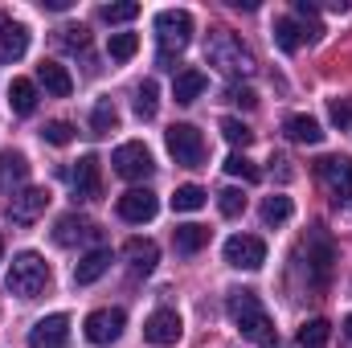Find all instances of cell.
<instances>
[{
	"label": "cell",
	"mask_w": 352,
	"mask_h": 348,
	"mask_svg": "<svg viewBox=\"0 0 352 348\" xmlns=\"http://www.w3.org/2000/svg\"><path fill=\"white\" fill-rule=\"evenodd\" d=\"M226 312L234 320V328L250 340V345H263V348H274L278 345V328L270 320V312L263 307V299L254 291H230L226 299Z\"/></svg>",
	"instance_id": "cell-1"
},
{
	"label": "cell",
	"mask_w": 352,
	"mask_h": 348,
	"mask_svg": "<svg viewBox=\"0 0 352 348\" xmlns=\"http://www.w3.org/2000/svg\"><path fill=\"white\" fill-rule=\"evenodd\" d=\"M205 62H209L213 70L230 74V78H250V74L258 70V62H254V54L242 45V37H234V33H226V29H213V33H209V41H205Z\"/></svg>",
	"instance_id": "cell-2"
},
{
	"label": "cell",
	"mask_w": 352,
	"mask_h": 348,
	"mask_svg": "<svg viewBox=\"0 0 352 348\" xmlns=\"http://www.w3.org/2000/svg\"><path fill=\"white\" fill-rule=\"evenodd\" d=\"M4 287H8V295H16V299H37V295H45V287H50V262L41 259L37 250H21V254L12 259V266H8Z\"/></svg>",
	"instance_id": "cell-3"
},
{
	"label": "cell",
	"mask_w": 352,
	"mask_h": 348,
	"mask_svg": "<svg viewBox=\"0 0 352 348\" xmlns=\"http://www.w3.org/2000/svg\"><path fill=\"white\" fill-rule=\"evenodd\" d=\"M156 41H160V66L176 70L173 54H180L188 41H192V17L184 8H164L156 12Z\"/></svg>",
	"instance_id": "cell-4"
},
{
	"label": "cell",
	"mask_w": 352,
	"mask_h": 348,
	"mask_svg": "<svg viewBox=\"0 0 352 348\" xmlns=\"http://www.w3.org/2000/svg\"><path fill=\"white\" fill-rule=\"evenodd\" d=\"M164 140H168V152H173L176 164H184V168H201L205 164V140H201V131L192 123H173Z\"/></svg>",
	"instance_id": "cell-5"
},
{
	"label": "cell",
	"mask_w": 352,
	"mask_h": 348,
	"mask_svg": "<svg viewBox=\"0 0 352 348\" xmlns=\"http://www.w3.org/2000/svg\"><path fill=\"white\" fill-rule=\"evenodd\" d=\"M50 201H54V193H50V188H37V184L12 193V205H8L12 226H33V221H41L45 209H50Z\"/></svg>",
	"instance_id": "cell-6"
},
{
	"label": "cell",
	"mask_w": 352,
	"mask_h": 348,
	"mask_svg": "<svg viewBox=\"0 0 352 348\" xmlns=\"http://www.w3.org/2000/svg\"><path fill=\"white\" fill-rule=\"evenodd\" d=\"M316 173L328 184V193H332L336 205L352 201V156H324V160L316 164Z\"/></svg>",
	"instance_id": "cell-7"
},
{
	"label": "cell",
	"mask_w": 352,
	"mask_h": 348,
	"mask_svg": "<svg viewBox=\"0 0 352 348\" xmlns=\"http://www.w3.org/2000/svg\"><path fill=\"white\" fill-rule=\"evenodd\" d=\"M111 164H115V173L123 176V180H144V176H152V152L140 144V140H131V144H119L115 148V156H111Z\"/></svg>",
	"instance_id": "cell-8"
},
{
	"label": "cell",
	"mask_w": 352,
	"mask_h": 348,
	"mask_svg": "<svg viewBox=\"0 0 352 348\" xmlns=\"http://www.w3.org/2000/svg\"><path fill=\"white\" fill-rule=\"evenodd\" d=\"M123 324H127V316H123L119 307H98V312L87 316L82 332H87L90 345H115V340L123 336Z\"/></svg>",
	"instance_id": "cell-9"
},
{
	"label": "cell",
	"mask_w": 352,
	"mask_h": 348,
	"mask_svg": "<svg viewBox=\"0 0 352 348\" xmlns=\"http://www.w3.org/2000/svg\"><path fill=\"white\" fill-rule=\"evenodd\" d=\"M226 262L230 266H238V270H258L266 262V242L263 238H254V234H234L230 242H226Z\"/></svg>",
	"instance_id": "cell-10"
},
{
	"label": "cell",
	"mask_w": 352,
	"mask_h": 348,
	"mask_svg": "<svg viewBox=\"0 0 352 348\" xmlns=\"http://www.w3.org/2000/svg\"><path fill=\"white\" fill-rule=\"evenodd\" d=\"M307 262H311L316 287H324L328 274H332V262H336V246H332V238L324 234V226H316V230L307 234Z\"/></svg>",
	"instance_id": "cell-11"
},
{
	"label": "cell",
	"mask_w": 352,
	"mask_h": 348,
	"mask_svg": "<svg viewBox=\"0 0 352 348\" xmlns=\"http://www.w3.org/2000/svg\"><path fill=\"white\" fill-rule=\"evenodd\" d=\"M119 217L123 221H131V226H144V221H152L156 217V209H160V201H156V193L152 188H127L123 197H119Z\"/></svg>",
	"instance_id": "cell-12"
},
{
	"label": "cell",
	"mask_w": 352,
	"mask_h": 348,
	"mask_svg": "<svg viewBox=\"0 0 352 348\" xmlns=\"http://www.w3.org/2000/svg\"><path fill=\"white\" fill-rule=\"evenodd\" d=\"M66 340H70V316H62V312H54L29 328V348H66Z\"/></svg>",
	"instance_id": "cell-13"
},
{
	"label": "cell",
	"mask_w": 352,
	"mask_h": 348,
	"mask_svg": "<svg viewBox=\"0 0 352 348\" xmlns=\"http://www.w3.org/2000/svg\"><path fill=\"white\" fill-rule=\"evenodd\" d=\"M180 332H184V324H180V316H176L173 307H156V312L148 316V324H144V340H148V345H160V348L176 345Z\"/></svg>",
	"instance_id": "cell-14"
},
{
	"label": "cell",
	"mask_w": 352,
	"mask_h": 348,
	"mask_svg": "<svg viewBox=\"0 0 352 348\" xmlns=\"http://www.w3.org/2000/svg\"><path fill=\"white\" fill-rule=\"evenodd\" d=\"M25 50H29V29H25L21 21L0 17V66L21 62V58H25Z\"/></svg>",
	"instance_id": "cell-15"
},
{
	"label": "cell",
	"mask_w": 352,
	"mask_h": 348,
	"mask_svg": "<svg viewBox=\"0 0 352 348\" xmlns=\"http://www.w3.org/2000/svg\"><path fill=\"white\" fill-rule=\"evenodd\" d=\"M94 238H98V226L90 217H78V213H66L54 226V242L58 246H78V242H94Z\"/></svg>",
	"instance_id": "cell-16"
},
{
	"label": "cell",
	"mask_w": 352,
	"mask_h": 348,
	"mask_svg": "<svg viewBox=\"0 0 352 348\" xmlns=\"http://www.w3.org/2000/svg\"><path fill=\"white\" fill-rule=\"evenodd\" d=\"M70 184H74V197L78 201H94L102 193V168H98V156H82L70 173Z\"/></svg>",
	"instance_id": "cell-17"
},
{
	"label": "cell",
	"mask_w": 352,
	"mask_h": 348,
	"mask_svg": "<svg viewBox=\"0 0 352 348\" xmlns=\"http://www.w3.org/2000/svg\"><path fill=\"white\" fill-rule=\"evenodd\" d=\"M123 259H127V266H131L135 274H152L156 262H160V246H156L152 238H127Z\"/></svg>",
	"instance_id": "cell-18"
},
{
	"label": "cell",
	"mask_w": 352,
	"mask_h": 348,
	"mask_svg": "<svg viewBox=\"0 0 352 348\" xmlns=\"http://www.w3.org/2000/svg\"><path fill=\"white\" fill-rule=\"evenodd\" d=\"M107 270H111V250H107V246H94V250L82 254L78 266H74V287H90V283H98Z\"/></svg>",
	"instance_id": "cell-19"
},
{
	"label": "cell",
	"mask_w": 352,
	"mask_h": 348,
	"mask_svg": "<svg viewBox=\"0 0 352 348\" xmlns=\"http://www.w3.org/2000/svg\"><path fill=\"white\" fill-rule=\"evenodd\" d=\"M25 180H29V160L21 152H0V188L16 193Z\"/></svg>",
	"instance_id": "cell-20"
},
{
	"label": "cell",
	"mask_w": 352,
	"mask_h": 348,
	"mask_svg": "<svg viewBox=\"0 0 352 348\" xmlns=\"http://www.w3.org/2000/svg\"><path fill=\"white\" fill-rule=\"evenodd\" d=\"M37 83L50 90L54 98H66V94L74 90V78H70V70H66V66H58V62H41V66H37Z\"/></svg>",
	"instance_id": "cell-21"
},
{
	"label": "cell",
	"mask_w": 352,
	"mask_h": 348,
	"mask_svg": "<svg viewBox=\"0 0 352 348\" xmlns=\"http://www.w3.org/2000/svg\"><path fill=\"white\" fill-rule=\"evenodd\" d=\"M205 242H209V230H205V226H197V221H188V226H176V230H173L176 254H197Z\"/></svg>",
	"instance_id": "cell-22"
},
{
	"label": "cell",
	"mask_w": 352,
	"mask_h": 348,
	"mask_svg": "<svg viewBox=\"0 0 352 348\" xmlns=\"http://www.w3.org/2000/svg\"><path fill=\"white\" fill-rule=\"evenodd\" d=\"M283 131H287L295 144H320V140H324V127H320L311 115H291V119L283 123Z\"/></svg>",
	"instance_id": "cell-23"
},
{
	"label": "cell",
	"mask_w": 352,
	"mask_h": 348,
	"mask_svg": "<svg viewBox=\"0 0 352 348\" xmlns=\"http://www.w3.org/2000/svg\"><path fill=\"white\" fill-rule=\"evenodd\" d=\"M205 74L201 70H180L176 74V83H173V94H176V102H197L201 94H205Z\"/></svg>",
	"instance_id": "cell-24"
},
{
	"label": "cell",
	"mask_w": 352,
	"mask_h": 348,
	"mask_svg": "<svg viewBox=\"0 0 352 348\" xmlns=\"http://www.w3.org/2000/svg\"><path fill=\"white\" fill-rule=\"evenodd\" d=\"M295 25L303 33V41H320L324 37V25H320V12L311 0H295Z\"/></svg>",
	"instance_id": "cell-25"
},
{
	"label": "cell",
	"mask_w": 352,
	"mask_h": 348,
	"mask_svg": "<svg viewBox=\"0 0 352 348\" xmlns=\"http://www.w3.org/2000/svg\"><path fill=\"white\" fill-rule=\"evenodd\" d=\"M8 107H12L16 115H33V107H37V87H33L29 78H12V83H8Z\"/></svg>",
	"instance_id": "cell-26"
},
{
	"label": "cell",
	"mask_w": 352,
	"mask_h": 348,
	"mask_svg": "<svg viewBox=\"0 0 352 348\" xmlns=\"http://www.w3.org/2000/svg\"><path fill=\"white\" fill-rule=\"evenodd\" d=\"M205 201H209V193H205L201 184H180V188L173 193L176 213H197V209H205Z\"/></svg>",
	"instance_id": "cell-27"
},
{
	"label": "cell",
	"mask_w": 352,
	"mask_h": 348,
	"mask_svg": "<svg viewBox=\"0 0 352 348\" xmlns=\"http://www.w3.org/2000/svg\"><path fill=\"white\" fill-rule=\"evenodd\" d=\"M115 127H119L115 102H111V98H98L94 111H90V131H94V135H107V131H115Z\"/></svg>",
	"instance_id": "cell-28"
},
{
	"label": "cell",
	"mask_w": 352,
	"mask_h": 348,
	"mask_svg": "<svg viewBox=\"0 0 352 348\" xmlns=\"http://www.w3.org/2000/svg\"><path fill=\"white\" fill-rule=\"evenodd\" d=\"M274 45H278L283 54H295V50L303 45V33H299V25H295L291 17H278V21H274Z\"/></svg>",
	"instance_id": "cell-29"
},
{
	"label": "cell",
	"mask_w": 352,
	"mask_h": 348,
	"mask_svg": "<svg viewBox=\"0 0 352 348\" xmlns=\"http://www.w3.org/2000/svg\"><path fill=\"white\" fill-rule=\"evenodd\" d=\"M291 213H295V205H291V197H283V193H274V197L263 201V221L266 226H283V221H291Z\"/></svg>",
	"instance_id": "cell-30"
},
{
	"label": "cell",
	"mask_w": 352,
	"mask_h": 348,
	"mask_svg": "<svg viewBox=\"0 0 352 348\" xmlns=\"http://www.w3.org/2000/svg\"><path fill=\"white\" fill-rule=\"evenodd\" d=\"M332 340V324L328 320H307L299 328V348H324Z\"/></svg>",
	"instance_id": "cell-31"
},
{
	"label": "cell",
	"mask_w": 352,
	"mask_h": 348,
	"mask_svg": "<svg viewBox=\"0 0 352 348\" xmlns=\"http://www.w3.org/2000/svg\"><path fill=\"white\" fill-rule=\"evenodd\" d=\"M156 111H160V90H156V83L148 78V83L135 87V115H140V119H152Z\"/></svg>",
	"instance_id": "cell-32"
},
{
	"label": "cell",
	"mask_w": 352,
	"mask_h": 348,
	"mask_svg": "<svg viewBox=\"0 0 352 348\" xmlns=\"http://www.w3.org/2000/svg\"><path fill=\"white\" fill-rule=\"evenodd\" d=\"M135 50H140V37H135V33H111V41H107V54H111L115 62L135 58Z\"/></svg>",
	"instance_id": "cell-33"
},
{
	"label": "cell",
	"mask_w": 352,
	"mask_h": 348,
	"mask_svg": "<svg viewBox=\"0 0 352 348\" xmlns=\"http://www.w3.org/2000/svg\"><path fill=\"white\" fill-rule=\"evenodd\" d=\"M221 168H226L230 176H242L246 184H254V180L263 176V173H258V164H254V160H246L242 152H234V156H226V164H221Z\"/></svg>",
	"instance_id": "cell-34"
},
{
	"label": "cell",
	"mask_w": 352,
	"mask_h": 348,
	"mask_svg": "<svg viewBox=\"0 0 352 348\" xmlns=\"http://www.w3.org/2000/svg\"><path fill=\"white\" fill-rule=\"evenodd\" d=\"M58 45H66V50H87L90 45L87 25H62V29H58Z\"/></svg>",
	"instance_id": "cell-35"
},
{
	"label": "cell",
	"mask_w": 352,
	"mask_h": 348,
	"mask_svg": "<svg viewBox=\"0 0 352 348\" xmlns=\"http://www.w3.org/2000/svg\"><path fill=\"white\" fill-rule=\"evenodd\" d=\"M41 140H45V144H54V148H66V144L74 140V127H70V123H62V119H54V123H45V127H41Z\"/></svg>",
	"instance_id": "cell-36"
},
{
	"label": "cell",
	"mask_w": 352,
	"mask_h": 348,
	"mask_svg": "<svg viewBox=\"0 0 352 348\" xmlns=\"http://www.w3.org/2000/svg\"><path fill=\"white\" fill-rule=\"evenodd\" d=\"M221 135H226V140H230L234 148H246V144L254 140V131H250V127H246L242 119H221Z\"/></svg>",
	"instance_id": "cell-37"
},
{
	"label": "cell",
	"mask_w": 352,
	"mask_h": 348,
	"mask_svg": "<svg viewBox=\"0 0 352 348\" xmlns=\"http://www.w3.org/2000/svg\"><path fill=\"white\" fill-rule=\"evenodd\" d=\"M217 209H221L226 217L246 213V197H242V188H221V193H217Z\"/></svg>",
	"instance_id": "cell-38"
},
{
	"label": "cell",
	"mask_w": 352,
	"mask_h": 348,
	"mask_svg": "<svg viewBox=\"0 0 352 348\" xmlns=\"http://www.w3.org/2000/svg\"><path fill=\"white\" fill-rule=\"evenodd\" d=\"M135 17H140V4H131V0L102 8V21H107V25H123V21H135Z\"/></svg>",
	"instance_id": "cell-39"
},
{
	"label": "cell",
	"mask_w": 352,
	"mask_h": 348,
	"mask_svg": "<svg viewBox=\"0 0 352 348\" xmlns=\"http://www.w3.org/2000/svg\"><path fill=\"white\" fill-rule=\"evenodd\" d=\"M328 119L344 131V127H352V98H332L328 102Z\"/></svg>",
	"instance_id": "cell-40"
},
{
	"label": "cell",
	"mask_w": 352,
	"mask_h": 348,
	"mask_svg": "<svg viewBox=\"0 0 352 348\" xmlns=\"http://www.w3.org/2000/svg\"><path fill=\"white\" fill-rule=\"evenodd\" d=\"M226 102H238V107L250 111V107H258V94L250 87H238V83H234V87H226Z\"/></svg>",
	"instance_id": "cell-41"
},
{
	"label": "cell",
	"mask_w": 352,
	"mask_h": 348,
	"mask_svg": "<svg viewBox=\"0 0 352 348\" xmlns=\"http://www.w3.org/2000/svg\"><path fill=\"white\" fill-rule=\"evenodd\" d=\"M270 173L278 176V180H291L295 168H291V160H287V156H270Z\"/></svg>",
	"instance_id": "cell-42"
},
{
	"label": "cell",
	"mask_w": 352,
	"mask_h": 348,
	"mask_svg": "<svg viewBox=\"0 0 352 348\" xmlns=\"http://www.w3.org/2000/svg\"><path fill=\"white\" fill-rule=\"evenodd\" d=\"M45 8H50V12H66V8H70V0H45Z\"/></svg>",
	"instance_id": "cell-43"
},
{
	"label": "cell",
	"mask_w": 352,
	"mask_h": 348,
	"mask_svg": "<svg viewBox=\"0 0 352 348\" xmlns=\"http://www.w3.org/2000/svg\"><path fill=\"white\" fill-rule=\"evenodd\" d=\"M344 336L352 340V316H344Z\"/></svg>",
	"instance_id": "cell-44"
},
{
	"label": "cell",
	"mask_w": 352,
	"mask_h": 348,
	"mask_svg": "<svg viewBox=\"0 0 352 348\" xmlns=\"http://www.w3.org/2000/svg\"><path fill=\"white\" fill-rule=\"evenodd\" d=\"M0 254H4V238H0Z\"/></svg>",
	"instance_id": "cell-45"
}]
</instances>
